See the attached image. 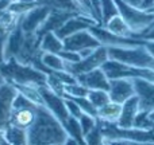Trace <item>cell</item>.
I'll return each mask as SVG.
<instances>
[{
    "label": "cell",
    "mask_w": 154,
    "mask_h": 145,
    "mask_svg": "<svg viewBox=\"0 0 154 145\" xmlns=\"http://www.w3.org/2000/svg\"><path fill=\"white\" fill-rule=\"evenodd\" d=\"M68 137L61 121L45 105H38L37 118L27 129L29 145H64Z\"/></svg>",
    "instance_id": "6da1fadb"
},
{
    "label": "cell",
    "mask_w": 154,
    "mask_h": 145,
    "mask_svg": "<svg viewBox=\"0 0 154 145\" xmlns=\"http://www.w3.org/2000/svg\"><path fill=\"white\" fill-rule=\"evenodd\" d=\"M0 75L5 82L19 86H48V74L34 69L30 65H23L15 58H11L0 65Z\"/></svg>",
    "instance_id": "7a4b0ae2"
},
{
    "label": "cell",
    "mask_w": 154,
    "mask_h": 145,
    "mask_svg": "<svg viewBox=\"0 0 154 145\" xmlns=\"http://www.w3.org/2000/svg\"><path fill=\"white\" fill-rule=\"evenodd\" d=\"M108 59L130 65L139 69L154 70V58L150 55L145 45L131 47H107Z\"/></svg>",
    "instance_id": "3957f363"
},
{
    "label": "cell",
    "mask_w": 154,
    "mask_h": 145,
    "mask_svg": "<svg viewBox=\"0 0 154 145\" xmlns=\"http://www.w3.org/2000/svg\"><path fill=\"white\" fill-rule=\"evenodd\" d=\"M115 4L118 7L119 15L127 23V26L134 32L137 39H139V36L145 31H147L150 28V26L153 24L154 15H152V13H147L146 11H142L139 8L131 7V5L126 4L122 0H115Z\"/></svg>",
    "instance_id": "277c9868"
},
{
    "label": "cell",
    "mask_w": 154,
    "mask_h": 145,
    "mask_svg": "<svg viewBox=\"0 0 154 145\" xmlns=\"http://www.w3.org/2000/svg\"><path fill=\"white\" fill-rule=\"evenodd\" d=\"M101 70L106 73L108 79H146L154 83V70L150 69H139L130 65H125L120 62L108 59L101 66Z\"/></svg>",
    "instance_id": "5b68a950"
},
{
    "label": "cell",
    "mask_w": 154,
    "mask_h": 145,
    "mask_svg": "<svg viewBox=\"0 0 154 145\" xmlns=\"http://www.w3.org/2000/svg\"><path fill=\"white\" fill-rule=\"evenodd\" d=\"M108 61V53H107L106 46L97 47L89 57L80 59L79 62L69 63L65 62V71L70 73L73 77H79L82 74H87L89 71H93L96 69H101L106 62Z\"/></svg>",
    "instance_id": "8992f818"
},
{
    "label": "cell",
    "mask_w": 154,
    "mask_h": 145,
    "mask_svg": "<svg viewBox=\"0 0 154 145\" xmlns=\"http://www.w3.org/2000/svg\"><path fill=\"white\" fill-rule=\"evenodd\" d=\"M18 94L19 91L14 85L8 82L0 85V130H5L10 125L12 105Z\"/></svg>",
    "instance_id": "52a82bcc"
},
{
    "label": "cell",
    "mask_w": 154,
    "mask_h": 145,
    "mask_svg": "<svg viewBox=\"0 0 154 145\" xmlns=\"http://www.w3.org/2000/svg\"><path fill=\"white\" fill-rule=\"evenodd\" d=\"M64 43V50L80 53L85 48H97L101 46L99 39L89 31V30H82L76 34H72L70 36H66L62 39Z\"/></svg>",
    "instance_id": "ba28073f"
},
{
    "label": "cell",
    "mask_w": 154,
    "mask_h": 145,
    "mask_svg": "<svg viewBox=\"0 0 154 145\" xmlns=\"http://www.w3.org/2000/svg\"><path fill=\"white\" fill-rule=\"evenodd\" d=\"M38 90H39V94L42 97L45 106L61 121V124H64L70 117L69 113H68L66 105H65V98L51 91L48 86H41L38 87Z\"/></svg>",
    "instance_id": "9c48e42d"
},
{
    "label": "cell",
    "mask_w": 154,
    "mask_h": 145,
    "mask_svg": "<svg viewBox=\"0 0 154 145\" xmlns=\"http://www.w3.org/2000/svg\"><path fill=\"white\" fill-rule=\"evenodd\" d=\"M50 12H51V8L43 4H39L38 7L32 8L31 11H29L23 16H20V22L19 23H20L22 30L26 34H37V31L45 23V20L50 15Z\"/></svg>",
    "instance_id": "30bf717a"
},
{
    "label": "cell",
    "mask_w": 154,
    "mask_h": 145,
    "mask_svg": "<svg viewBox=\"0 0 154 145\" xmlns=\"http://www.w3.org/2000/svg\"><path fill=\"white\" fill-rule=\"evenodd\" d=\"M109 98L112 102L125 103L128 98L135 95V86L133 79H109Z\"/></svg>",
    "instance_id": "8fae6325"
},
{
    "label": "cell",
    "mask_w": 154,
    "mask_h": 145,
    "mask_svg": "<svg viewBox=\"0 0 154 145\" xmlns=\"http://www.w3.org/2000/svg\"><path fill=\"white\" fill-rule=\"evenodd\" d=\"M135 86V94L139 98V110L150 112L154 110V83L146 79H133Z\"/></svg>",
    "instance_id": "7c38bea8"
},
{
    "label": "cell",
    "mask_w": 154,
    "mask_h": 145,
    "mask_svg": "<svg viewBox=\"0 0 154 145\" xmlns=\"http://www.w3.org/2000/svg\"><path fill=\"white\" fill-rule=\"evenodd\" d=\"M76 79L79 83L88 87L89 90H106V91H109V79L101 69H96L93 71L79 75L76 77Z\"/></svg>",
    "instance_id": "4fadbf2b"
},
{
    "label": "cell",
    "mask_w": 154,
    "mask_h": 145,
    "mask_svg": "<svg viewBox=\"0 0 154 145\" xmlns=\"http://www.w3.org/2000/svg\"><path fill=\"white\" fill-rule=\"evenodd\" d=\"M139 98L138 95H133L128 98L125 103H122V113H120L119 121H118V126L123 128V129H130L134 128V122L139 113Z\"/></svg>",
    "instance_id": "5bb4252c"
},
{
    "label": "cell",
    "mask_w": 154,
    "mask_h": 145,
    "mask_svg": "<svg viewBox=\"0 0 154 145\" xmlns=\"http://www.w3.org/2000/svg\"><path fill=\"white\" fill-rule=\"evenodd\" d=\"M101 27H104L107 31H109L111 34L116 35V36L135 38L134 32L130 30V27L127 26V23L123 20V18L119 15V13H118V15H115V16H112L111 19H108V20H107Z\"/></svg>",
    "instance_id": "9a60e30c"
},
{
    "label": "cell",
    "mask_w": 154,
    "mask_h": 145,
    "mask_svg": "<svg viewBox=\"0 0 154 145\" xmlns=\"http://www.w3.org/2000/svg\"><path fill=\"white\" fill-rule=\"evenodd\" d=\"M120 113H122V105L111 101L97 110V120H101L104 122H111V124H118Z\"/></svg>",
    "instance_id": "2e32d148"
},
{
    "label": "cell",
    "mask_w": 154,
    "mask_h": 145,
    "mask_svg": "<svg viewBox=\"0 0 154 145\" xmlns=\"http://www.w3.org/2000/svg\"><path fill=\"white\" fill-rule=\"evenodd\" d=\"M41 51L43 53H51V54H60L64 51V43L62 39L57 36L56 32H49L43 35L41 39Z\"/></svg>",
    "instance_id": "e0dca14e"
},
{
    "label": "cell",
    "mask_w": 154,
    "mask_h": 145,
    "mask_svg": "<svg viewBox=\"0 0 154 145\" xmlns=\"http://www.w3.org/2000/svg\"><path fill=\"white\" fill-rule=\"evenodd\" d=\"M4 132H5V138L11 145H29L27 130L16 128L14 125H8V128Z\"/></svg>",
    "instance_id": "ac0fdd59"
},
{
    "label": "cell",
    "mask_w": 154,
    "mask_h": 145,
    "mask_svg": "<svg viewBox=\"0 0 154 145\" xmlns=\"http://www.w3.org/2000/svg\"><path fill=\"white\" fill-rule=\"evenodd\" d=\"M42 63L51 71H65V61L57 54L51 53H43L41 55Z\"/></svg>",
    "instance_id": "d6986e66"
},
{
    "label": "cell",
    "mask_w": 154,
    "mask_h": 145,
    "mask_svg": "<svg viewBox=\"0 0 154 145\" xmlns=\"http://www.w3.org/2000/svg\"><path fill=\"white\" fill-rule=\"evenodd\" d=\"M88 100L92 102V105L96 109L103 108L104 105H107L108 102H111V98H109V93L106 90H89V94H88Z\"/></svg>",
    "instance_id": "ffe728a7"
},
{
    "label": "cell",
    "mask_w": 154,
    "mask_h": 145,
    "mask_svg": "<svg viewBox=\"0 0 154 145\" xmlns=\"http://www.w3.org/2000/svg\"><path fill=\"white\" fill-rule=\"evenodd\" d=\"M99 1H100V7H101V20H103V24L108 19H111L112 16L119 13L116 4H115V0H99Z\"/></svg>",
    "instance_id": "44dd1931"
},
{
    "label": "cell",
    "mask_w": 154,
    "mask_h": 145,
    "mask_svg": "<svg viewBox=\"0 0 154 145\" xmlns=\"http://www.w3.org/2000/svg\"><path fill=\"white\" fill-rule=\"evenodd\" d=\"M64 90H65L64 95H68V97H88V94H89V89L82 86L79 82L70 83V85H65Z\"/></svg>",
    "instance_id": "7402d4cb"
},
{
    "label": "cell",
    "mask_w": 154,
    "mask_h": 145,
    "mask_svg": "<svg viewBox=\"0 0 154 145\" xmlns=\"http://www.w3.org/2000/svg\"><path fill=\"white\" fill-rule=\"evenodd\" d=\"M80 125H81V129L84 136H87L89 132H92L96 126H97V120L96 117H92L87 113H82V116L80 117Z\"/></svg>",
    "instance_id": "603a6c76"
},
{
    "label": "cell",
    "mask_w": 154,
    "mask_h": 145,
    "mask_svg": "<svg viewBox=\"0 0 154 145\" xmlns=\"http://www.w3.org/2000/svg\"><path fill=\"white\" fill-rule=\"evenodd\" d=\"M85 143H87V145H104L106 144V138H104L99 125L92 132H89L85 136Z\"/></svg>",
    "instance_id": "cb8c5ba5"
},
{
    "label": "cell",
    "mask_w": 154,
    "mask_h": 145,
    "mask_svg": "<svg viewBox=\"0 0 154 145\" xmlns=\"http://www.w3.org/2000/svg\"><path fill=\"white\" fill-rule=\"evenodd\" d=\"M64 98H65V105H66L69 116H72L73 118L80 120V117H81L82 113H84V112L81 110V108H80L73 100H70V98H68V97H64Z\"/></svg>",
    "instance_id": "d4e9b609"
},
{
    "label": "cell",
    "mask_w": 154,
    "mask_h": 145,
    "mask_svg": "<svg viewBox=\"0 0 154 145\" xmlns=\"http://www.w3.org/2000/svg\"><path fill=\"white\" fill-rule=\"evenodd\" d=\"M7 38H8V34L0 35V65L4 63V47H5Z\"/></svg>",
    "instance_id": "484cf974"
},
{
    "label": "cell",
    "mask_w": 154,
    "mask_h": 145,
    "mask_svg": "<svg viewBox=\"0 0 154 145\" xmlns=\"http://www.w3.org/2000/svg\"><path fill=\"white\" fill-rule=\"evenodd\" d=\"M139 39H142V40H154V27H150L147 31H145L143 34L139 36Z\"/></svg>",
    "instance_id": "4316f807"
},
{
    "label": "cell",
    "mask_w": 154,
    "mask_h": 145,
    "mask_svg": "<svg viewBox=\"0 0 154 145\" xmlns=\"http://www.w3.org/2000/svg\"><path fill=\"white\" fill-rule=\"evenodd\" d=\"M108 141V145H133L131 141L127 140H107Z\"/></svg>",
    "instance_id": "83f0119b"
},
{
    "label": "cell",
    "mask_w": 154,
    "mask_h": 145,
    "mask_svg": "<svg viewBox=\"0 0 154 145\" xmlns=\"http://www.w3.org/2000/svg\"><path fill=\"white\" fill-rule=\"evenodd\" d=\"M145 47L150 53V55L154 58V40H145Z\"/></svg>",
    "instance_id": "f1b7e54d"
},
{
    "label": "cell",
    "mask_w": 154,
    "mask_h": 145,
    "mask_svg": "<svg viewBox=\"0 0 154 145\" xmlns=\"http://www.w3.org/2000/svg\"><path fill=\"white\" fill-rule=\"evenodd\" d=\"M122 1H125L126 4L131 5V7H134V8H139L142 4V0H122Z\"/></svg>",
    "instance_id": "f546056e"
},
{
    "label": "cell",
    "mask_w": 154,
    "mask_h": 145,
    "mask_svg": "<svg viewBox=\"0 0 154 145\" xmlns=\"http://www.w3.org/2000/svg\"><path fill=\"white\" fill-rule=\"evenodd\" d=\"M0 145H11L5 138V132L4 130H0Z\"/></svg>",
    "instance_id": "4dcf8cb0"
},
{
    "label": "cell",
    "mask_w": 154,
    "mask_h": 145,
    "mask_svg": "<svg viewBox=\"0 0 154 145\" xmlns=\"http://www.w3.org/2000/svg\"><path fill=\"white\" fill-rule=\"evenodd\" d=\"M64 145H80L77 141L75 140V138H72V137H68V140H66V143H65Z\"/></svg>",
    "instance_id": "1f68e13d"
},
{
    "label": "cell",
    "mask_w": 154,
    "mask_h": 145,
    "mask_svg": "<svg viewBox=\"0 0 154 145\" xmlns=\"http://www.w3.org/2000/svg\"><path fill=\"white\" fill-rule=\"evenodd\" d=\"M133 145H154V143H133Z\"/></svg>",
    "instance_id": "d6a6232c"
},
{
    "label": "cell",
    "mask_w": 154,
    "mask_h": 145,
    "mask_svg": "<svg viewBox=\"0 0 154 145\" xmlns=\"http://www.w3.org/2000/svg\"><path fill=\"white\" fill-rule=\"evenodd\" d=\"M149 118L154 122V110H153V112H150V113H149Z\"/></svg>",
    "instance_id": "836d02e7"
},
{
    "label": "cell",
    "mask_w": 154,
    "mask_h": 145,
    "mask_svg": "<svg viewBox=\"0 0 154 145\" xmlns=\"http://www.w3.org/2000/svg\"><path fill=\"white\" fill-rule=\"evenodd\" d=\"M3 83H5V79L3 78L2 75H0V85H3Z\"/></svg>",
    "instance_id": "e575fe53"
},
{
    "label": "cell",
    "mask_w": 154,
    "mask_h": 145,
    "mask_svg": "<svg viewBox=\"0 0 154 145\" xmlns=\"http://www.w3.org/2000/svg\"><path fill=\"white\" fill-rule=\"evenodd\" d=\"M150 27H154V22H153V24H152V26H150Z\"/></svg>",
    "instance_id": "d590c367"
}]
</instances>
